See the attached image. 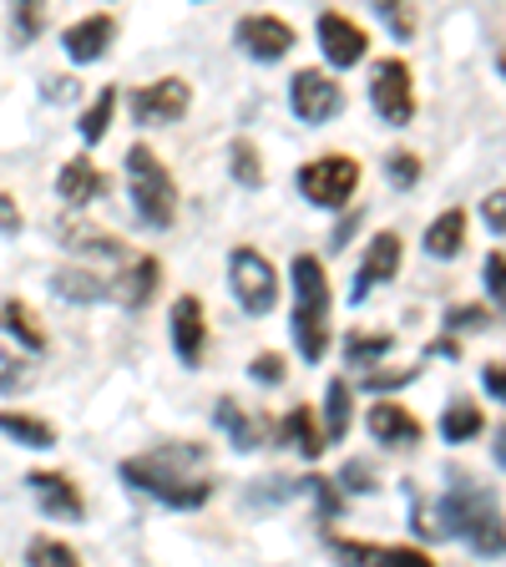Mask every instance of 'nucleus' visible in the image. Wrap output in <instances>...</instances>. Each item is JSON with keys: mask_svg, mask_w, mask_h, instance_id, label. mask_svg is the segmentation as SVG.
Returning a JSON list of instances; mask_svg holds the SVG:
<instances>
[{"mask_svg": "<svg viewBox=\"0 0 506 567\" xmlns=\"http://www.w3.org/2000/svg\"><path fill=\"white\" fill-rule=\"evenodd\" d=\"M122 482H127L132 492L157 496V502L173 512H198L213 496V472H208V456H203L198 441L127 456L122 461Z\"/></svg>", "mask_w": 506, "mask_h": 567, "instance_id": "obj_1", "label": "nucleus"}, {"mask_svg": "<svg viewBox=\"0 0 506 567\" xmlns=\"http://www.w3.org/2000/svg\"><path fill=\"white\" fill-rule=\"evenodd\" d=\"M441 532L446 537H466L476 557H502L506 553V517L496 507V492L482 482H456L441 502Z\"/></svg>", "mask_w": 506, "mask_h": 567, "instance_id": "obj_2", "label": "nucleus"}, {"mask_svg": "<svg viewBox=\"0 0 506 567\" xmlns=\"http://www.w3.org/2000/svg\"><path fill=\"white\" fill-rule=\"evenodd\" d=\"M295 344L309 365L330 354V274L314 254H295Z\"/></svg>", "mask_w": 506, "mask_h": 567, "instance_id": "obj_3", "label": "nucleus"}, {"mask_svg": "<svg viewBox=\"0 0 506 567\" xmlns=\"http://www.w3.org/2000/svg\"><path fill=\"white\" fill-rule=\"evenodd\" d=\"M127 188H132V208L147 228H173L177 218V183L163 167V157L147 147V142H132L127 147Z\"/></svg>", "mask_w": 506, "mask_h": 567, "instance_id": "obj_4", "label": "nucleus"}, {"mask_svg": "<svg viewBox=\"0 0 506 567\" xmlns=\"http://www.w3.org/2000/svg\"><path fill=\"white\" fill-rule=\"evenodd\" d=\"M354 188H360V163L350 153H324L299 167V193L314 208H344L354 198Z\"/></svg>", "mask_w": 506, "mask_h": 567, "instance_id": "obj_5", "label": "nucleus"}, {"mask_svg": "<svg viewBox=\"0 0 506 567\" xmlns=\"http://www.w3.org/2000/svg\"><path fill=\"white\" fill-rule=\"evenodd\" d=\"M228 279H234V295L248 315H269V309L279 305V269L264 259L259 248L238 244L234 254H228Z\"/></svg>", "mask_w": 506, "mask_h": 567, "instance_id": "obj_6", "label": "nucleus"}, {"mask_svg": "<svg viewBox=\"0 0 506 567\" xmlns=\"http://www.w3.org/2000/svg\"><path fill=\"white\" fill-rule=\"evenodd\" d=\"M370 102H375V112L385 117V127H411L415 122L411 61H401V56L375 61V71H370Z\"/></svg>", "mask_w": 506, "mask_h": 567, "instance_id": "obj_7", "label": "nucleus"}, {"mask_svg": "<svg viewBox=\"0 0 506 567\" xmlns=\"http://www.w3.org/2000/svg\"><path fill=\"white\" fill-rule=\"evenodd\" d=\"M289 106H295V117L309 122V127H319V122L340 117L344 106V86L334 82L330 71H295V82H289Z\"/></svg>", "mask_w": 506, "mask_h": 567, "instance_id": "obj_8", "label": "nucleus"}, {"mask_svg": "<svg viewBox=\"0 0 506 567\" xmlns=\"http://www.w3.org/2000/svg\"><path fill=\"white\" fill-rule=\"evenodd\" d=\"M188 106H193V86L183 82V76H163V82L132 92V117H137V127H167V122H183Z\"/></svg>", "mask_w": 506, "mask_h": 567, "instance_id": "obj_9", "label": "nucleus"}, {"mask_svg": "<svg viewBox=\"0 0 506 567\" xmlns=\"http://www.w3.org/2000/svg\"><path fill=\"white\" fill-rule=\"evenodd\" d=\"M234 41L244 56L254 61H283L289 51H295V25L283 21V16H244V21L234 25Z\"/></svg>", "mask_w": 506, "mask_h": 567, "instance_id": "obj_10", "label": "nucleus"}, {"mask_svg": "<svg viewBox=\"0 0 506 567\" xmlns=\"http://www.w3.org/2000/svg\"><path fill=\"white\" fill-rule=\"evenodd\" d=\"M314 31H319V51H324V61H330V66L350 71V66H360V61H365L370 35H365V25L350 21L344 11H324Z\"/></svg>", "mask_w": 506, "mask_h": 567, "instance_id": "obj_11", "label": "nucleus"}, {"mask_svg": "<svg viewBox=\"0 0 506 567\" xmlns=\"http://www.w3.org/2000/svg\"><path fill=\"white\" fill-rule=\"evenodd\" d=\"M401 234H375L365 248V259H360V274H354V289H350V305H365L370 295H375L380 284H390L395 274H401Z\"/></svg>", "mask_w": 506, "mask_h": 567, "instance_id": "obj_12", "label": "nucleus"}, {"mask_svg": "<svg viewBox=\"0 0 506 567\" xmlns=\"http://www.w3.org/2000/svg\"><path fill=\"white\" fill-rule=\"evenodd\" d=\"M167 324H173V350L177 360L188 370L203 365V344H208V319H203V299L198 295H177L173 299V315H167Z\"/></svg>", "mask_w": 506, "mask_h": 567, "instance_id": "obj_13", "label": "nucleus"}, {"mask_svg": "<svg viewBox=\"0 0 506 567\" xmlns=\"http://www.w3.org/2000/svg\"><path fill=\"white\" fill-rule=\"evenodd\" d=\"M25 486L35 492V507L47 512V517H56V522H82L86 517L82 486L71 482L66 472H25Z\"/></svg>", "mask_w": 506, "mask_h": 567, "instance_id": "obj_14", "label": "nucleus"}, {"mask_svg": "<svg viewBox=\"0 0 506 567\" xmlns=\"http://www.w3.org/2000/svg\"><path fill=\"white\" fill-rule=\"evenodd\" d=\"M112 41H117V16H82L76 25H66L61 31V47H66V56L76 61V66H92V61H102L106 51H112Z\"/></svg>", "mask_w": 506, "mask_h": 567, "instance_id": "obj_15", "label": "nucleus"}, {"mask_svg": "<svg viewBox=\"0 0 506 567\" xmlns=\"http://www.w3.org/2000/svg\"><path fill=\"white\" fill-rule=\"evenodd\" d=\"M365 425H370V436H375L385 451H405V446H421L425 441V425L415 421L401 401H375L365 411Z\"/></svg>", "mask_w": 506, "mask_h": 567, "instance_id": "obj_16", "label": "nucleus"}, {"mask_svg": "<svg viewBox=\"0 0 506 567\" xmlns=\"http://www.w3.org/2000/svg\"><path fill=\"white\" fill-rule=\"evenodd\" d=\"M213 421H218V431H224V436L234 441V451H259L264 441H273L269 415L248 411V405H244V401H234V395H224V401H218Z\"/></svg>", "mask_w": 506, "mask_h": 567, "instance_id": "obj_17", "label": "nucleus"}, {"mask_svg": "<svg viewBox=\"0 0 506 567\" xmlns=\"http://www.w3.org/2000/svg\"><path fill=\"white\" fill-rule=\"evenodd\" d=\"M106 289H112V299H117V305H127V309L153 305L157 289H163V264H157L153 254H142V259H132L117 279L106 284Z\"/></svg>", "mask_w": 506, "mask_h": 567, "instance_id": "obj_18", "label": "nucleus"}, {"mask_svg": "<svg viewBox=\"0 0 506 567\" xmlns=\"http://www.w3.org/2000/svg\"><path fill=\"white\" fill-rule=\"evenodd\" d=\"M56 193H61L66 208H86L92 198H102L106 193V177H102V167H96L92 157H66L61 173H56Z\"/></svg>", "mask_w": 506, "mask_h": 567, "instance_id": "obj_19", "label": "nucleus"}, {"mask_svg": "<svg viewBox=\"0 0 506 567\" xmlns=\"http://www.w3.org/2000/svg\"><path fill=\"white\" fill-rule=\"evenodd\" d=\"M273 441L289 451H299L304 461H319L324 456V431H319L314 411L309 405H295V411H283V421L273 425Z\"/></svg>", "mask_w": 506, "mask_h": 567, "instance_id": "obj_20", "label": "nucleus"}, {"mask_svg": "<svg viewBox=\"0 0 506 567\" xmlns=\"http://www.w3.org/2000/svg\"><path fill=\"white\" fill-rule=\"evenodd\" d=\"M61 244L71 248V254H86V259H127V244H122L117 234H106V228H92L82 224V218H66V224H56Z\"/></svg>", "mask_w": 506, "mask_h": 567, "instance_id": "obj_21", "label": "nucleus"}, {"mask_svg": "<svg viewBox=\"0 0 506 567\" xmlns=\"http://www.w3.org/2000/svg\"><path fill=\"white\" fill-rule=\"evenodd\" d=\"M0 330L11 334L16 344H25L31 354H41V350L51 344V340H47V324H41V315H35L25 299H6V305H0Z\"/></svg>", "mask_w": 506, "mask_h": 567, "instance_id": "obj_22", "label": "nucleus"}, {"mask_svg": "<svg viewBox=\"0 0 506 567\" xmlns=\"http://www.w3.org/2000/svg\"><path fill=\"white\" fill-rule=\"evenodd\" d=\"M461 248H466V208H446L425 228V254L431 259H456Z\"/></svg>", "mask_w": 506, "mask_h": 567, "instance_id": "obj_23", "label": "nucleus"}, {"mask_svg": "<svg viewBox=\"0 0 506 567\" xmlns=\"http://www.w3.org/2000/svg\"><path fill=\"white\" fill-rule=\"evenodd\" d=\"M0 436L21 441V446H31V451H47V446H56V425L31 411H0Z\"/></svg>", "mask_w": 506, "mask_h": 567, "instance_id": "obj_24", "label": "nucleus"}, {"mask_svg": "<svg viewBox=\"0 0 506 567\" xmlns=\"http://www.w3.org/2000/svg\"><path fill=\"white\" fill-rule=\"evenodd\" d=\"M486 431V411L476 401H451L446 411H441V436L451 441V446H466V441H476Z\"/></svg>", "mask_w": 506, "mask_h": 567, "instance_id": "obj_25", "label": "nucleus"}, {"mask_svg": "<svg viewBox=\"0 0 506 567\" xmlns=\"http://www.w3.org/2000/svg\"><path fill=\"white\" fill-rule=\"evenodd\" d=\"M51 289L61 299H71V305H102V299H112V289L96 274H82V269H56L51 274Z\"/></svg>", "mask_w": 506, "mask_h": 567, "instance_id": "obj_26", "label": "nucleus"}, {"mask_svg": "<svg viewBox=\"0 0 506 567\" xmlns=\"http://www.w3.org/2000/svg\"><path fill=\"white\" fill-rule=\"evenodd\" d=\"M350 421H354V395L344 380H330V390H324V441H344L350 436Z\"/></svg>", "mask_w": 506, "mask_h": 567, "instance_id": "obj_27", "label": "nucleus"}, {"mask_svg": "<svg viewBox=\"0 0 506 567\" xmlns=\"http://www.w3.org/2000/svg\"><path fill=\"white\" fill-rule=\"evenodd\" d=\"M112 117H117V86H102L96 92V102L82 112V122H76V132H82L86 147H96V142L112 132Z\"/></svg>", "mask_w": 506, "mask_h": 567, "instance_id": "obj_28", "label": "nucleus"}, {"mask_svg": "<svg viewBox=\"0 0 506 567\" xmlns=\"http://www.w3.org/2000/svg\"><path fill=\"white\" fill-rule=\"evenodd\" d=\"M25 563L31 567H82V557H76V547L71 543H61V537H31Z\"/></svg>", "mask_w": 506, "mask_h": 567, "instance_id": "obj_29", "label": "nucleus"}, {"mask_svg": "<svg viewBox=\"0 0 506 567\" xmlns=\"http://www.w3.org/2000/svg\"><path fill=\"white\" fill-rule=\"evenodd\" d=\"M441 324H446L451 340H461V334H482V330H492V309L486 305H451Z\"/></svg>", "mask_w": 506, "mask_h": 567, "instance_id": "obj_30", "label": "nucleus"}, {"mask_svg": "<svg viewBox=\"0 0 506 567\" xmlns=\"http://www.w3.org/2000/svg\"><path fill=\"white\" fill-rule=\"evenodd\" d=\"M228 163H234V177L244 183V188H264V157L248 137H238L234 147H228Z\"/></svg>", "mask_w": 506, "mask_h": 567, "instance_id": "obj_31", "label": "nucleus"}, {"mask_svg": "<svg viewBox=\"0 0 506 567\" xmlns=\"http://www.w3.org/2000/svg\"><path fill=\"white\" fill-rule=\"evenodd\" d=\"M395 350V334H350V340H344V354H350L354 365H370V360H375V354H390Z\"/></svg>", "mask_w": 506, "mask_h": 567, "instance_id": "obj_32", "label": "nucleus"}, {"mask_svg": "<svg viewBox=\"0 0 506 567\" xmlns=\"http://www.w3.org/2000/svg\"><path fill=\"white\" fill-rule=\"evenodd\" d=\"M330 553L340 557V567H380L375 543H354V537H330Z\"/></svg>", "mask_w": 506, "mask_h": 567, "instance_id": "obj_33", "label": "nucleus"}, {"mask_svg": "<svg viewBox=\"0 0 506 567\" xmlns=\"http://www.w3.org/2000/svg\"><path fill=\"white\" fill-rule=\"evenodd\" d=\"M385 177L390 183H395V188H415V183H421V157L411 153V147H395V153L385 157Z\"/></svg>", "mask_w": 506, "mask_h": 567, "instance_id": "obj_34", "label": "nucleus"}, {"mask_svg": "<svg viewBox=\"0 0 506 567\" xmlns=\"http://www.w3.org/2000/svg\"><path fill=\"white\" fill-rule=\"evenodd\" d=\"M248 375L259 380V385H283V375H289V360H283L279 350H264L248 360Z\"/></svg>", "mask_w": 506, "mask_h": 567, "instance_id": "obj_35", "label": "nucleus"}, {"mask_svg": "<svg viewBox=\"0 0 506 567\" xmlns=\"http://www.w3.org/2000/svg\"><path fill=\"white\" fill-rule=\"evenodd\" d=\"M334 486H344V492H354V496L380 492L375 466H370V461H344V472H340V482H334Z\"/></svg>", "mask_w": 506, "mask_h": 567, "instance_id": "obj_36", "label": "nucleus"}, {"mask_svg": "<svg viewBox=\"0 0 506 567\" xmlns=\"http://www.w3.org/2000/svg\"><path fill=\"white\" fill-rule=\"evenodd\" d=\"M299 492H309V496H314V502H319V512H324V522H330V517H340V512H344V496L334 492V482H330V476H309V482L299 486Z\"/></svg>", "mask_w": 506, "mask_h": 567, "instance_id": "obj_37", "label": "nucleus"}, {"mask_svg": "<svg viewBox=\"0 0 506 567\" xmlns=\"http://www.w3.org/2000/svg\"><path fill=\"white\" fill-rule=\"evenodd\" d=\"M380 21L390 25V31L401 35V41H411L415 35V6H401V0H390V6H375Z\"/></svg>", "mask_w": 506, "mask_h": 567, "instance_id": "obj_38", "label": "nucleus"}, {"mask_svg": "<svg viewBox=\"0 0 506 567\" xmlns=\"http://www.w3.org/2000/svg\"><path fill=\"white\" fill-rule=\"evenodd\" d=\"M11 25H16V35H21V41H35V35H41V25H47V6H41V0H31V6H16Z\"/></svg>", "mask_w": 506, "mask_h": 567, "instance_id": "obj_39", "label": "nucleus"}, {"mask_svg": "<svg viewBox=\"0 0 506 567\" xmlns=\"http://www.w3.org/2000/svg\"><path fill=\"white\" fill-rule=\"evenodd\" d=\"M482 274H486V295H492V305L506 315V254H502V248H496L492 259H486Z\"/></svg>", "mask_w": 506, "mask_h": 567, "instance_id": "obj_40", "label": "nucleus"}, {"mask_svg": "<svg viewBox=\"0 0 506 567\" xmlns=\"http://www.w3.org/2000/svg\"><path fill=\"white\" fill-rule=\"evenodd\" d=\"M380 567H436L425 547H380Z\"/></svg>", "mask_w": 506, "mask_h": 567, "instance_id": "obj_41", "label": "nucleus"}, {"mask_svg": "<svg viewBox=\"0 0 506 567\" xmlns=\"http://www.w3.org/2000/svg\"><path fill=\"white\" fill-rule=\"evenodd\" d=\"M411 380H415V370H411V365H401V370H365V390H370V395L401 390V385H411Z\"/></svg>", "mask_w": 506, "mask_h": 567, "instance_id": "obj_42", "label": "nucleus"}, {"mask_svg": "<svg viewBox=\"0 0 506 567\" xmlns=\"http://www.w3.org/2000/svg\"><path fill=\"white\" fill-rule=\"evenodd\" d=\"M482 218H486V228H492L496 238L506 234V188L486 193V203H482Z\"/></svg>", "mask_w": 506, "mask_h": 567, "instance_id": "obj_43", "label": "nucleus"}, {"mask_svg": "<svg viewBox=\"0 0 506 567\" xmlns=\"http://www.w3.org/2000/svg\"><path fill=\"white\" fill-rule=\"evenodd\" d=\"M482 385L496 405H506V360H492V365L482 370Z\"/></svg>", "mask_w": 506, "mask_h": 567, "instance_id": "obj_44", "label": "nucleus"}, {"mask_svg": "<svg viewBox=\"0 0 506 567\" xmlns=\"http://www.w3.org/2000/svg\"><path fill=\"white\" fill-rule=\"evenodd\" d=\"M0 234H21V208L11 193H0Z\"/></svg>", "mask_w": 506, "mask_h": 567, "instance_id": "obj_45", "label": "nucleus"}, {"mask_svg": "<svg viewBox=\"0 0 506 567\" xmlns=\"http://www.w3.org/2000/svg\"><path fill=\"white\" fill-rule=\"evenodd\" d=\"M25 365H11V360H6V365H0V390H16V385H25Z\"/></svg>", "mask_w": 506, "mask_h": 567, "instance_id": "obj_46", "label": "nucleus"}, {"mask_svg": "<svg viewBox=\"0 0 506 567\" xmlns=\"http://www.w3.org/2000/svg\"><path fill=\"white\" fill-rule=\"evenodd\" d=\"M461 350V344L456 340H451V334H441V340L436 344H431V350H425V354H456Z\"/></svg>", "mask_w": 506, "mask_h": 567, "instance_id": "obj_47", "label": "nucleus"}, {"mask_svg": "<svg viewBox=\"0 0 506 567\" xmlns=\"http://www.w3.org/2000/svg\"><path fill=\"white\" fill-rule=\"evenodd\" d=\"M496 466H506V425L496 431Z\"/></svg>", "mask_w": 506, "mask_h": 567, "instance_id": "obj_48", "label": "nucleus"}, {"mask_svg": "<svg viewBox=\"0 0 506 567\" xmlns=\"http://www.w3.org/2000/svg\"><path fill=\"white\" fill-rule=\"evenodd\" d=\"M496 71L506 76V41H502V51H496Z\"/></svg>", "mask_w": 506, "mask_h": 567, "instance_id": "obj_49", "label": "nucleus"}]
</instances>
